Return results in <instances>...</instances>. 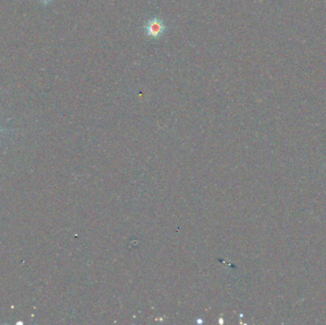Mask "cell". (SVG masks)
Segmentation results:
<instances>
[{
  "label": "cell",
  "mask_w": 326,
  "mask_h": 325,
  "mask_svg": "<svg viewBox=\"0 0 326 325\" xmlns=\"http://www.w3.org/2000/svg\"><path fill=\"white\" fill-rule=\"evenodd\" d=\"M145 35L152 38H159L164 34L166 26L164 25V22L161 19L158 17H155L153 19H149L148 22L144 25Z\"/></svg>",
  "instance_id": "1"
},
{
  "label": "cell",
  "mask_w": 326,
  "mask_h": 325,
  "mask_svg": "<svg viewBox=\"0 0 326 325\" xmlns=\"http://www.w3.org/2000/svg\"><path fill=\"white\" fill-rule=\"evenodd\" d=\"M41 4H43V5H48V4H50V3H52L54 0H38Z\"/></svg>",
  "instance_id": "2"
},
{
  "label": "cell",
  "mask_w": 326,
  "mask_h": 325,
  "mask_svg": "<svg viewBox=\"0 0 326 325\" xmlns=\"http://www.w3.org/2000/svg\"><path fill=\"white\" fill-rule=\"evenodd\" d=\"M1 131H6V130H2V129H0V132H1Z\"/></svg>",
  "instance_id": "3"
}]
</instances>
